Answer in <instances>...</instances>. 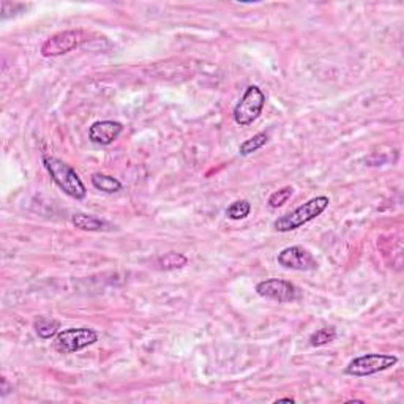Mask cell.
Here are the masks:
<instances>
[{
    "label": "cell",
    "mask_w": 404,
    "mask_h": 404,
    "mask_svg": "<svg viewBox=\"0 0 404 404\" xmlns=\"http://www.w3.org/2000/svg\"><path fill=\"white\" fill-rule=\"evenodd\" d=\"M43 165L46 171L50 172L54 184H56L65 195L76 199V201H82V199L87 196L86 185L82 184L81 177L77 176V172L68 163L59 160L56 156L43 155Z\"/></svg>",
    "instance_id": "1"
},
{
    "label": "cell",
    "mask_w": 404,
    "mask_h": 404,
    "mask_svg": "<svg viewBox=\"0 0 404 404\" xmlns=\"http://www.w3.org/2000/svg\"><path fill=\"white\" fill-rule=\"evenodd\" d=\"M329 204H330L329 196H316L310 199V201L304 202L301 206L292 210V212L276 218L274 223L275 231L278 232L295 231V229L301 227L304 225H306V223L316 220L317 216L329 207Z\"/></svg>",
    "instance_id": "2"
},
{
    "label": "cell",
    "mask_w": 404,
    "mask_h": 404,
    "mask_svg": "<svg viewBox=\"0 0 404 404\" xmlns=\"http://www.w3.org/2000/svg\"><path fill=\"white\" fill-rule=\"evenodd\" d=\"M398 364V357L391 354H365L355 357L345 368V375L354 377L373 376L387 371Z\"/></svg>",
    "instance_id": "3"
},
{
    "label": "cell",
    "mask_w": 404,
    "mask_h": 404,
    "mask_svg": "<svg viewBox=\"0 0 404 404\" xmlns=\"http://www.w3.org/2000/svg\"><path fill=\"white\" fill-rule=\"evenodd\" d=\"M265 106V95L257 86H248L245 93L234 107V120L240 126H248L256 122Z\"/></svg>",
    "instance_id": "4"
},
{
    "label": "cell",
    "mask_w": 404,
    "mask_h": 404,
    "mask_svg": "<svg viewBox=\"0 0 404 404\" xmlns=\"http://www.w3.org/2000/svg\"><path fill=\"white\" fill-rule=\"evenodd\" d=\"M98 341V334L95 330L87 329V327H80V329H66L59 331L56 336V349L59 352L63 354H73L77 351H82L89 346L95 345Z\"/></svg>",
    "instance_id": "5"
},
{
    "label": "cell",
    "mask_w": 404,
    "mask_h": 404,
    "mask_svg": "<svg viewBox=\"0 0 404 404\" xmlns=\"http://www.w3.org/2000/svg\"><path fill=\"white\" fill-rule=\"evenodd\" d=\"M256 292L264 299L275 300L278 304H289L300 297L299 287L294 283L280 278L264 280L256 285Z\"/></svg>",
    "instance_id": "6"
},
{
    "label": "cell",
    "mask_w": 404,
    "mask_h": 404,
    "mask_svg": "<svg viewBox=\"0 0 404 404\" xmlns=\"http://www.w3.org/2000/svg\"><path fill=\"white\" fill-rule=\"evenodd\" d=\"M82 41V33L80 30H63L47 38L41 46V56L59 57L63 54L75 51Z\"/></svg>",
    "instance_id": "7"
},
{
    "label": "cell",
    "mask_w": 404,
    "mask_h": 404,
    "mask_svg": "<svg viewBox=\"0 0 404 404\" xmlns=\"http://www.w3.org/2000/svg\"><path fill=\"white\" fill-rule=\"evenodd\" d=\"M278 264L287 270H299V272H310L317 269V261L308 250L304 246H287L278 253Z\"/></svg>",
    "instance_id": "8"
},
{
    "label": "cell",
    "mask_w": 404,
    "mask_h": 404,
    "mask_svg": "<svg viewBox=\"0 0 404 404\" xmlns=\"http://www.w3.org/2000/svg\"><path fill=\"white\" fill-rule=\"evenodd\" d=\"M124 125L116 120H98L90 125L89 140L98 146H111L122 135Z\"/></svg>",
    "instance_id": "9"
},
{
    "label": "cell",
    "mask_w": 404,
    "mask_h": 404,
    "mask_svg": "<svg viewBox=\"0 0 404 404\" xmlns=\"http://www.w3.org/2000/svg\"><path fill=\"white\" fill-rule=\"evenodd\" d=\"M73 226L81 229V231H89V232H98V231H106L110 229L111 225L105 220L96 218L93 215L87 214H75L73 218H71Z\"/></svg>",
    "instance_id": "10"
},
{
    "label": "cell",
    "mask_w": 404,
    "mask_h": 404,
    "mask_svg": "<svg viewBox=\"0 0 404 404\" xmlns=\"http://www.w3.org/2000/svg\"><path fill=\"white\" fill-rule=\"evenodd\" d=\"M33 327L41 340H51V338H56L57 334L60 331L59 330L60 322L57 321V319L40 316L37 321H35Z\"/></svg>",
    "instance_id": "11"
},
{
    "label": "cell",
    "mask_w": 404,
    "mask_h": 404,
    "mask_svg": "<svg viewBox=\"0 0 404 404\" xmlns=\"http://www.w3.org/2000/svg\"><path fill=\"white\" fill-rule=\"evenodd\" d=\"M90 182H92V185L96 190L107 193V195H112V193H117L122 190V182H120V180H117L112 176H107V174H103V172L93 174L92 179H90Z\"/></svg>",
    "instance_id": "12"
},
{
    "label": "cell",
    "mask_w": 404,
    "mask_h": 404,
    "mask_svg": "<svg viewBox=\"0 0 404 404\" xmlns=\"http://www.w3.org/2000/svg\"><path fill=\"white\" fill-rule=\"evenodd\" d=\"M270 140V136H269V133H265V131H261V133H257V135L255 136H251L250 140H246L245 142L240 144V147H239V154L240 155H251V154H255L257 152L259 149H262L265 144L269 142Z\"/></svg>",
    "instance_id": "13"
},
{
    "label": "cell",
    "mask_w": 404,
    "mask_h": 404,
    "mask_svg": "<svg viewBox=\"0 0 404 404\" xmlns=\"http://www.w3.org/2000/svg\"><path fill=\"white\" fill-rule=\"evenodd\" d=\"M186 264H188V257L182 255V253H176V251L166 253V255H163L158 259V265L163 270L184 269Z\"/></svg>",
    "instance_id": "14"
},
{
    "label": "cell",
    "mask_w": 404,
    "mask_h": 404,
    "mask_svg": "<svg viewBox=\"0 0 404 404\" xmlns=\"http://www.w3.org/2000/svg\"><path fill=\"white\" fill-rule=\"evenodd\" d=\"M251 214V204L246 201V199H239V201L232 202L231 206L226 209L227 218H231L234 221L244 220Z\"/></svg>",
    "instance_id": "15"
},
{
    "label": "cell",
    "mask_w": 404,
    "mask_h": 404,
    "mask_svg": "<svg viewBox=\"0 0 404 404\" xmlns=\"http://www.w3.org/2000/svg\"><path fill=\"white\" fill-rule=\"evenodd\" d=\"M335 338H336L335 327H324L316 330L315 334L310 336V345L313 347H321L329 345L331 341H335Z\"/></svg>",
    "instance_id": "16"
},
{
    "label": "cell",
    "mask_w": 404,
    "mask_h": 404,
    "mask_svg": "<svg viewBox=\"0 0 404 404\" xmlns=\"http://www.w3.org/2000/svg\"><path fill=\"white\" fill-rule=\"evenodd\" d=\"M294 195V188L292 186H285V188H280L278 191H275L270 195L269 197V207L270 209H278L283 207L285 204L289 201V199L292 197Z\"/></svg>",
    "instance_id": "17"
},
{
    "label": "cell",
    "mask_w": 404,
    "mask_h": 404,
    "mask_svg": "<svg viewBox=\"0 0 404 404\" xmlns=\"http://www.w3.org/2000/svg\"><path fill=\"white\" fill-rule=\"evenodd\" d=\"M278 403H295L294 398H280V400H276L275 404H278Z\"/></svg>",
    "instance_id": "18"
}]
</instances>
